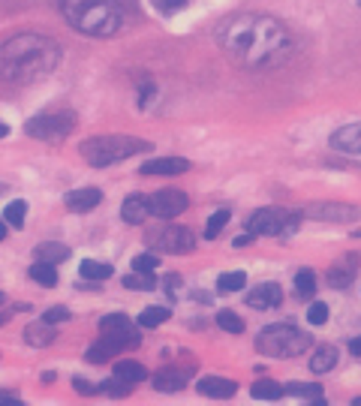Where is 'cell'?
Instances as JSON below:
<instances>
[{"label":"cell","mask_w":361,"mask_h":406,"mask_svg":"<svg viewBox=\"0 0 361 406\" xmlns=\"http://www.w3.org/2000/svg\"><path fill=\"white\" fill-rule=\"evenodd\" d=\"M217 46L229 60L244 69H271L292 55V36L271 15L241 13L217 27Z\"/></svg>","instance_id":"1"},{"label":"cell","mask_w":361,"mask_h":406,"mask_svg":"<svg viewBox=\"0 0 361 406\" xmlns=\"http://www.w3.org/2000/svg\"><path fill=\"white\" fill-rule=\"evenodd\" d=\"M60 66V46L43 34H18L0 46V78L9 85H34Z\"/></svg>","instance_id":"2"},{"label":"cell","mask_w":361,"mask_h":406,"mask_svg":"<svg viewBox=\"0 0 361 406\" xmlns=\"http://www.w3.org/2000/svg\"><path fill=\"white\" fill-rule=\"evenodd\" d=\"M60 15L85 36H115L124 27V13L115 0H60Z\"/></svg>","instance_id":"3"},{"label":"cell","mask_w":361,"mask_h":406,"mask_svg":"<svg viewBox=\"0 0 361 406\" xmlns=\"http://www.w3.org/2000/svg\"><path fill=\"white\" fill-rule=\"evenodd\" d=\"M150 150L148 139H133V136H94L82 145V157L87 166L94 169H106L115 166V162H124L136 154H145Z\"/></svg>","instance_id":"4"},{"label":"cell","mask_w":361,"mask_h":406,"mask_svg":"<svg viewBox=\"0 0 361 406\" xmlns=\"http://www.w3.org/2000/svg\"><path fill=\"white\" fill-rule=\"evenodd\" d=\"M310 334L298 331L289 322H277V325H265L256 337V349L268 355V358H298L310 349Z\"/></svg>","instance_id":"5"},{"label":"cell","mask_w":361,"mask_h":406,"mask_svg":"<svg viewBox=\"0 0 361 406\" xmlns=\"http://www.w3.org/2000/svg\"><path fill=\"white\" fill-rule=\"evenodd\" d=\"M301 223V214L286 208H259L247 217V232L250 235H265V238H289L295 235Z\"/></svg>","instance_id":"6"},{"label":"cell","mask_w":361,"mask_h":406,"mask_svg":"<svg viewBox=\"0 0 361 406\" xmlns=\"http://www.w3.org/2000/svg\"><path fill=\"white\" fill-rule=\"evenodd\" d=\"M76 130V111H43V115L30 118L24 124V133L30 139H39V141H48V145H57V141H64L69 133Z\"/></svg>","instance_id":"7"},{"label":"cell","mask_w":361,"mask_h":406,"mask_svg":"<svg viewBox=\"0 0 361 406\" xmlns=\"http://www.w3.org/2000/svg\"><path fill=\"white\" fill-rule=\"evenodd\" d=\"M150 244L157 250L169 253V256H187V253L196 250V235L187 226H163L150 235Z\"/></svg>","instance_id":"8"},{"label":"cell","mask_w":361,"mask_h":406,"mask_svg":"<svg viewBox=\"0 0 361 406\" xmlns=\"http://www.w3.org/2000/svg\"><path fill=\"white\" fill-rule=\"evenodd\" d=\"M148 208H150V217L172 220V217H180L190 208V199H187V192L169 187V190L150 192V196H148Z\"/></svg>","instance_id":"9"},{"label":"cell","mask_w":361,"mask_h":406,"mask_svg":"<svg viewBox=\"0 0 361 406\" xmlns=\"http://www.w3.org/2000/svg\"><path fill=\"white\" fill-rule=\"evenodd\" d=\"M99 331L108 334V337H115L120 346L129 349V346H139V331L133 328V322H129V316H124V313H108V316L99 319Z\"/></svg>","instance_id":"10"},{"label":"cell","mask_w":361,"mask_h":406,"mask_svg":"<svg viewBox=\"0 0 361 406\" xmlns=\"http://www.w3.org/2000/svg\"><path fill=\"white\" fill-rule=\"evenodd\" d=\"M310 220H328V223H349L361 217V208L355 205H337V202H313L304 208Z\"/></svg>","instance_id":"11"},{"label":"cell","mask_w":361,"mask_h":406,"mask_svg":"<svg viewBox=\"0 0 361 406\" xmlns=\"http://www.w3.org/2000/svg\"><path fill=\"white\" fill-rule=\"evenodd\" d=\"M280 304H283L280 283H262L253 292H247V307H253V310H277Z\"/></svg>","instance_id":"12"},{"label":"cell","mask_w":361,"mask_h":406,"mask_svg":"<svg viewBox=\"0 0 361 406\" xmlns=\"http://www.w3.org/2000/svg\"><path fill=\"white\" fill-rule=\"evenodd\" d=\"M193 169V162L184 160V157H157V160H148L142 162V175H184V172Z\"/></svg>","instance_id":"13"},{"label":"cell","mask_w":361,"mask_h":406,"mask_svg":"<svg viewBox=\"0 0 361 406\" xmlns=\"http://www.w3.org/2000/svg\"><path fill=\"white\" fill-rule=\"evenodd\" d=\"M328 145L340 154H361V124H346L331 133Z\"/></svg>","instance_id":"14"},{"label":"cell","mask_w":361,"mask_h":406,"mask_svg":"<svg viewBox=\"0 0 361 406\" xmlns=\"http://www.w3.org/2000/svg\"><path fill=\"white\" fill-rule=\"evenodd\" d=\"M99 202H103V192L97 187H78L73 192H66V208L73 211V214H87V211H94Z\"/></svg>","instance_id":"15"},{"label":"cell","mask_w":361,"mask_h":406,"mask_svg":"<svg viewBox=\"0 0 361 406\" xmlns=\"http://www.w3.org/2000/svg\"><path fill=\"white\" fill-rule=\"evenodd\" d=\"M187 379H190V370H180V368H163L150 377L157 391H178V388H184Z\"/></svg>","instance_id":"16"},{"label":"cell","mask_w":361,"mask_h":406,"mask_svg":"<svg viewBox=\"0 0 361 406\" xmlns=\"http://www.w3.org/2000/svg\"><path fill=\"white\" fill-rule=\"evenodd\" d=\"M120 217H124V223L142 226V223L150 217L148 196H127V199H124V205H120Z\"/></svg>","instance_id":"17"},{"label":"cell","mask_w":361,"mask_h":406,"mask_svg":"<svg viewBox=\"0 0 361 406\" xmlns=\"http://www.w3.org/2000/svg\"><path fill=\"white\" fill-rule=\"evenodd\" d=\"M196 388L202 391L205 398H217V400H223V398H232L238 385H235L232 379H223V377H202Z\"/></svg>","instance_id":"18"},{"label":"cell","mask_w":361,"mask_h":406,"mask_svg":"<svg viewBox=\"0 0 361 406\" xmlns=\"http://www.w3.org/2000/svg\"><path fill=\"white\" fill-rule=\"evenodd\" d=\"M24 343L27 346H36V349H45V346H52L55 343V328H52V322H30L27 328H24Z\"/></svg>","instance_id":"19"},{"label":"cell","mask_w":361,"mask_h":406,"mask_svg":"<svg viewBox=\"0 0 361 406\" xmlns=\"http://www.w3.org/2000/svg\"><path fill=\"white\" fill-rule=\"evenodd\" d=\"M118 352H124V346L115 340V337H108V334H103L94 346H90L87 352H85V358L90 361V364H103V361H108V358H115Z\"/></svg>","instance_id":"20"},{"label":"cell","mask_w":361,"mask_h":406,"mask_svg":"<svg viewBox=\"0 0 361 406\" xmlns=\"http://www.w3.org/2000/svg\"><path fill=\"white\" fill-rule=\"evenodd\" d=\"M355 262H358V256L344 259L340 265H334V268H331V271L325 274V280H328L334 289H346L349 283H353V277H355Z\"/></svg>","instance_id":"21"},{"label":"cell","mask_w":361,"mask_h":406,"mask_svg":"<svg viewBox=\"0 0 361 406\" xmlns=\"http://www.w3.org/2000/svg\"><path fill=\"white\" fill-rule=\"evenodd\" d=\"M34 259L36 262H48V265H60L64 259H69V247L60 241H48V244H39L34 250Z\"/></svg>","instance_id":"22"},{"label":"cell","mask_w":361,"mask_h":406,"mask_svg":"<svg viewBox=\"0 0 361 406\" xmlns=\"http://www.w3.org/2000/svg\"><path fill=\"white\" fill-rule=\"evenodd\" d=\"M78 274H82L85 280H90V283H103V280H108L112 277V265H106V262H97V259H85L82 265H78Z\"/></svg>","instance_id":"23"},{"label":"cell","mask_w":361,"mask_h":406,"mask_svg":"<svg viewBox=\"0 0 361 406\" xmlns=\"http://www.w3.org/2000/svg\"><path fill=\"white\" fill-rule=\"evenodd\" d=\"M286 394H292V398H301V400H310V403H323V388L313 382H286Z\"/></svg>","instance_id":"24"},{"label":"cell","mask_w":361,"mask_h":406,"mask_svg":"<svg viewBox=\"0 0 361 406\" xmlns=\"http://www.w3.org/2000/svg\"><path fill=\"white\" fill-rule=\"evenodd\" d=\"M334 364H337V349L334 346H319L313 352V358H310V370L316 373H328V370H334Z\"/></svg>","instance_id":"25"},{"label":"cell","mask_w":361,"mask_h":406,"mask_svg":"<svg viewBox=\"0 0 361 406\" xmlns=\"http://www.w3.org/2000/svg\"><path fill=\"white\" fill-rule=\"evenodd\" d=\"M244 286H247V274L244 271L220 274V280H217V292H220V295H232V292H241Z\"/></svg>","instance_id":"26"},{"label":"cell","mask_w":361,"mask_h":406,"mask_svg":"<svg viewBox=\"0 0 361 406\" xmlns=\"http://www.w3.org/2000/svg\"><path fill=\"white\" fill-rule=\"evenodd\" d=\"M115 377L124 379V382H129V385H136V382H142L148 377V370L139 361H118L115 364Z\"/></svg>","instance_id":"27"},{"label":"cell","mask_w":361,"mask_h":406,"mask_svg":"<svg viewBox=\"0 0 361 406\" xmlns=\"http://www.w3.org/2000/svg\"><path fill=\"white\" fill-rule=\"evenodd\" d=\"M295 295L301 301H310V298L316 295V274L310 271V268H304V271L295 274Z\"/></svg>","instance_id":"28"},{"label":"cell","mask_w":361,"mask_h":406,"mask_svg":"<svg viewBox=\"0 0 361 406\" xmlns=\"http://www.w3.org/2000/svg\"><path fill=\"white\" fill-rule=\"evenodd\" d=\"M124 289H136V292H150L157 289V277L148 271H129L124 277Z\"/></svg>","instance_id":"29"},{"label":"cell","mask_w":361,"mask_h":406,"mask_svg":"<svg viewBox=\"0 0 361 406\" xmlns=\"http://www.w3.org/2000/svg\"><path fill=\"white\" fill-rule=\"evenodd\" d=\"M169 319H172V310L169 307H145L139 313V325H142V328H157V325H163Z\"/></svg>","instance_id":"30"},{"label":"cell","mask_w":361,"mask_h":406,"mask_svg":"<svg viewBox=\"0 0 361 406\" xmlns=\"http://www.w3.org/2000/svg\"><path fill=\"white\" fill-rule=\"evenodd\" d=\"M27 274H30V277H34L36 283H43V286H48V289H52L55 283H57V268H55V265H48V262H34Z\"/></svg>","instance_id":"31"},{"label":"cell","mask_w":361,"mask_h":406,"mask_svg":"<svg viewBox=\"0 0 361 406\" xmlns=\"http://www.w3.org/2000/svg\"><path fill=\"white\" fill-rule=\"evenodd\" d=\"M24 217H27V202H22V199L9 202L6 211H3V220H6L13 229H24Z\"/></svg>","instance_id":"32"},{"label":"cell","mask_w":361,"mask_h":406,"mask_svg":"<svg viewBox=\"0 0 361 406\" xmlns=\"http://www.w3.org/2000/svg\"><path fill=\"white\" fill-rule=\"evenodd\" d=\"M253 398H259V400H277V398H283V388L274 382V379H259V382H253Z\"/></svg>","instance_id":"33"},{"label":"cell","mask_w":361,"mask_h":406,"mask_svg":"<svg viewBox=\"0 0 361 406\" xmlns=\"http://www.w3.org/2000/svg\"><path fill=\"white\" fill-rule=\"evenodd\" d=\"M217 325H220L223 331H229V334H244V328H247L244 319L235 316L232 310H220V313H217Z\"/></svg>","instance_id":"34"},{"label":"cell","mask_w":361,"mask_h":406,"mask_svg":"<svg viewBox=\"0 0 361 406\" xmlns=\"http://www.w3.org/2000/svg\"><path fill=\"white\" fill-rule=\"evenodd\" d=\"M229 217H232L229 211H217V214L208 220V226H205V241H214L220 232H223V226L229 223Z\"/></svg>","instance_id":"35"},{"label":"cell","mask_w":361,"mask_h":406,"mask_svg":"<svg viewBox=\"0 0 361 406\" xmlns=\"http://www.w3.org/2000/svg\"><path fill=\"white\" fill-rule=\"evenodd\" d=\"M328 316H331V310H328L325 301H313V304H310V310H307V322L310 325H325Z\"/></svg>","instance_id":"36"},{"label":"cell","mask_w":361,"mask_h":406,"mask_svg":"<svg viewBox=\"0 0 361 406\" xmlns=\"http://www.w3.org/2000/svg\"><path fill=\"white\" fill-rule=\"evenodd\" d=\"M157 256L154 253H139V256H133V271H148V274H154L157 271Z\"/></svg>","instance_id":"37"},{"label":"cell","mask_w":361,"mask_h":406,"mask_svg":"<svg viewBox=\"0 0 361 406\" xmlns=\"http://www.w3.org/2000/svg\"><path fill=\"white\" fill-rule=\"evenodd\" d=\"M150 4H154L157 13H163V15H175V13H180V9L187 6V0H150Z\"/></svg>","instance_id":"38"},{"label":"cell","mask_w":361,"mask_h":406,"mask_svg":"<svg viewBox=\"0 0 361 406\" xmlns=\"http://www.w3.org/2000/svg\"><path fill=\"white\" fill-rule=\"evenodd\" d=\"M129 388H133V385H129V382H124V379H118V377H115L112 382H108V379L103 382V391H108V394H115V398H124V394H127Z\"/></svg>","instance_id":"39"},{"label":"cell","mask_w":361,"mask_h":406,"mask_svg":"<svg viewBox=\"0 0 361 406\" xmlns=\"http://www.w3.org/2000/svg\"><path fill=\"white\" fill-rule=\"evenodd\" d=\"M154 97H157V85H154V81H145V85L139 88V106L148 108V106H150V99H154Z\"/></svg>","instance_id":"40"},{"label":"cell","mask_w":361,"mask_h":406,"mask_svg":"<svg viewBox=\"0 0 361 406\" xmlns=\"http://www.w3.org/2000/svg\"><path fill=\"white\" fill-rule=\"evenodd\" d=\"M43 319H45V322H52V325L66 322V319H69V307H64V304H57V307H48V313H45Z\"/></svg>","instance_id":"41"},{"label":"cell","mask_w":361,"mask_h":406,"mask_svg":"<svg viewBox=\"0 0 361 406\" xmlns=\"http://www.w3.org/2000/svg\"><path fill=\"white\" fill-rule=\"evenodd\" d=\"M163 286H166L169 295L178 298V295H180V286H184V283H180L178 274H166V277H163Z\"/></svg>","instance_id":"42"},{"label":"cell","mask_w":361,"mask_h":406,"mask_svg":"<svg viewBox=\"0 0 361 406\" xmlns=\"http://www.w3.org/2000/svg\"><path fill=\"white\" fill-rule=\"evenodd\" d=\"M73 385H76V391H78V394H94V391H97L94 385H90L87 379H82V377H76V379H73Z\"/></svg>","instance_id":"43"},{"label":"cell","mask_w":361,"mask_h":406,"mask_svg":"<svg viewBox=\"0 0 361 406\" xmlns=\"http://www.w3.org/2000/svg\"><path fill=\"white\" fill-rule=\"evenodd\" d=\"M0 403H22V398L13 391H0Z\"/></svg>","instance_id":"44"},{"label":"cell","mask_w":361,"mask_h":406,"mask_svg":"<svg viewBox=\"0 0 361 406\" xmlns=\"http://www.w3.org/2000/svg\"><path fill=\"white\" fill-rule=\"evenodd\" d=\"M349 352H353V355H361V337H355L353 343H349Z\"/></svg>","instance_id":"45"},{"label":"cell","mask_w":361,"mask_h":406,"mask_svg":"<svg viewBox=\"0 0 361 406\" xmlns=\"http://www.w3.org/2000/svg\"><path fill=\"white\" fill-rule=\"evenodd\" d=\"M250 241H253V238H250V235H238V238H235V247H247V244H250Z\"/></svg>","instance_id":"46"},{"label":"cell","mask_w":361,"mask_h":406,"mask_svg":"<svg viewBox=\"0 0 361 406\" xmlns=\"http://www.w3.org/2000/svg\"><path fill=\"white\" fill-rule=\"evenodd\" d=\"M6 226H9V223H6V220H0V241L6 238Z\"/></svg>","instance_id":"47"},{"label":"cell","mask_w":361,"mask_h":406,"mask_svg":"<svg viewBox=\"0 0 361 406\" xmlns=\"http://www.w3.org/2000/svg\"><path fill=\"white\" fill-rule=\"evenodd\" d=\"M6 136H9V127L3 124V120H0V139H6Z\"/></svg>","instance_id":"48"},{"label":"cell","mask_w":361,"mask_h":406,"mask_svg":"<svg viewBox=\"0 0 361 406\" xmlns=\"http://www.w3.org/2000/svg\"><path fill=\"white\" fill-rule=\"evenodd\" d=\"M3 192H6V184H0V196H3Z\"/></svg>","instance_id":"49"},{"label":"cell","mask_w":361,"mask_h":406,"mask_svg":"<svg viewBox=\"0 0 361 406\" xmlns=\"http://www.w3.org/2000/svg\"><path fill=\"white\" fill-rule=\"evenodd\" d=\"M3 301H6V298H3V292H0V304H3Z\"/></svg>","instance_id":"50"},{"label":"cell","mask_w":361,"mask_h":406,"mask_svg":"<svg viewBox=\"0 0 361 406\" xmlns=\"http://www.w3.org/2000/svg\"><path fill=\"white\" fill-rule=\"evenodd\" d=\"M358 6H361V0H358Z\"/></svg>","instance_id":"51"}]
</instances>
